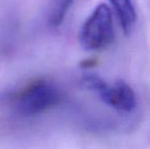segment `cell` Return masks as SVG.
<instances>
[{
    "instance_id": "cell-1",
    "label": "cell",
    "mask_w": 150,
    "mask_h": 149,
    "mask_svg": "<svg viewBox=\"0 0 150 149\" xmlns=\"http://www.w3.org/2000/svg\"><path fill=\"white\" fill-rule=\"evenodd\" d=\"M115 39L112 12L109 6L101 3L96 6L80 30L81 46L88 51L104 49Z\"/></svg>"
},
{
    "instance_id": "cell-2",
    "label": "cell",
    "mask_w": 150,
    "mask_h": 149,
    "mask_svg": "<svg viewBox=\"0 0 150 149\" xmlns=\"http://www.w3.org/2000/svg\"><path fill=\"white\" fill-rule=\"evenodd\" d=\"M60 92L52 83L38 81L27 87L18 98V108L24 115H36L59 102Z\"/></svg>"
},
{
    "instance_id": "cell-3",
    "label": "cell",
    "mask_w": 150,
    "mask_h": 149,
    "mask_svg": "<svg viewBox=\"0 0 150 149\" xmlns=\"http://www.w3.org/2000/svg\"><path fill=\"white\" fill-rule=\"evenodd\" d=\"M98 95L105 104L117 112H131L137 106V97L134 89L122 80L115 82L112 85L106 84Z\"/></svg>"
},
{
    "instance_id": "cell-4",
    "label": "cell",
    "mask_w": 150,
    "mask_h": 149,
    "mask_svg": "<svg viewBox=\"0 0 150 149\" xmlns=\"http://www.w3.org/2000/svg\"><path fill=\"white\" fill-rule=\"evenodd\" d=\"M125 34L132 32L137 22V12L132 0H109Z\"/></svg>"
},
{
    "instance_id": "cell-5",
    "label": "cell",
    "mask_w": 150,
    "mask_h": 149,
    "mask_svg": "<svg viewBox=\"0 0 150 149\" xmlns=\"http://www.w3.org/2000/svg\"><path fill=\"white\" fill-rule=\"evenodd\" d=\"M73 3L74 0H52L48 12V23L50 26H60Z\"/></svg>"
},
{
    "instance_id": "cell-6",
    "label": "cell",
    "mask_w": 150,
    "mask_h": 149,
    "mask_svg": "<svg viewBox=\"0 0 150 149\" xmlns=\"http://www.w3.org/2000/svg\"><path fill=\"white\" fill-rule=\"evenodd\" d=\"M82 84L84 87H86L87 89L91 90V91L96 92L97 94L106 86V82L100 78L97 75H86L82 79Z\"/></svg>"
}]
</instances>
